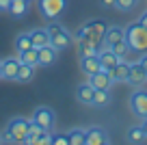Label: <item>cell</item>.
<instances>
[{
  "label": "cell",
  "mask_w": 147,
  "mask_h": 145,
  "mask_svg": "<svg viewBox=\"0 0 147 145\" xmlns=\"http://www.w3.org/2000/svg\"><path fill=\"white\" fill-rule=\"evenodd\" d=\"M141 126H143V130H145V134H147V117L143 119V123H141Z\"/></svg>",
  "instance_id": "836d02e7"
},
{
  "label": "cell",
  "mask_w": 147,
  "mask_h": 145,
  "mask_svg": "<svg viewBox=\"0 0 147 145\" xmlns=\"http://www.w3.org/2000/svg\"><path fill=\"white\" fill-rule=\"evenodd\" d=\"M52 143H54V145H69V136L56 132V134H52Z\"/></svg>",
  "instance_id": "f1b7e54d"
},
{
  "label": "cell",
  "mask_w": 147,
  "mask_h": 145,
  "mask_svg": "<svg viewBox=\"0 0 147 145\" xmlns=\"http://www.w3.org/2000/svg\"><path fill=\"white\" fill-rule=\"evenodd\" d=\"M89 82L93 85V89H110V87L115 85V80H113L108 69H100L97 74L89 76Z\"/></svg>",
  "instance_id": "9c48e42d"
},
{
  "label": "cell",
  "mask_w": 147,
  "mask_h": 145,
  "mask_svg": "<svg viewBox=\"0 0 147 145\" xmlns=\"http://www.w3.org/2000/svg\"><path fill=\"white\" fill-rule=\"evenodd\" d=\"M20 56H9V59L2 61V78L5 80H15L18 78V72H20Z\"/></svg>",
  "instance_id": "30bf717a"
},
{
  "label": "cell",
  "mask_w": 147,
  "mask_h": 145,
  "mask_svg": "<svg viewBox=\"0 0 147 145\" xmlns=\"http://www.w3.org/2000/svg\"><path fill=\"white\" fill-rule=\"evenodd\" d=\"M28 9H30V0H11L9 2V13L18 20L24 18L28 13Z\"/></svg>",
  "instance_id": "d6986e66"
},
{
  "label": "cell",
  "mask_w": 147,
  "mask_h": 145,
  "mask_svg": "<svg viewBox=\"0 0 147 145\" xmlns=\"http://www.w3.org/2000/svg\"><path fill=\"white\" fill-rule=\"evenodd\" d=\"M138 22H141L143 26L147 28V11H143V13H141V18H138Z\"/></svg>",
  "instance_id": "1f68e13d"
},
{
  "label": "cell",
  "mask_w": 147,
  "mask_h": 145,
  "mask_svg": "<svg viewBox=\"0 0 147 145\" xmlns=\"http://www.w3.org/2000/svg\"><path fill=\"white\" fill-rule=\"evenodd\" d=\"M48 33H50V43L54 45L59 52L67 50L69 45L74 43V35L63 26V24H56V22H50L48 24Z\"/></svg>",
  "instance_id": "277c9868"
},
{
  "label": "cell",
  "mask_w": 147,
  "mask_h": 145,
  "mask_svg": "<svg viewBox=\"0 0 147 145\" xmlns=\"http://www.w3.org/2000/svg\"><path fill=\"white\" fill-rule=\"evenodd\" d=\"M110 76L115 82H128V76H130V63L125 59H121L115 67L110 69Z\"/></svg>",
  "instance_id": "2e32d148"
},
{
  "label": "cell",
  "mask_w": 147,
  "mask_h": 145,
  "mask_svg": "<svg viewBox=\"0 0 147 145\" xmlns=\"http://www.w3.org/2000/svg\"><path fill=\"white\" fill-rule=\"evenodd\" d=\"M30 33V39H32V48H41V45H48L50 43V33L48 28H32Z\"/></svg>",
  "instance_id": "ac0fdd59"
},
{
  "label": "cell",
  "mask_w": 147,
  "mask_h": 145,
  "mask_svg": "<svg viewBox=\"0 0 147 145\" xmlns=\"http://www.w3.org/2000/svg\"><path fill=\"white\" fill-rule=\"evenodd\" d=\"M39 9L46 20H56L59 15L65 13L67 0H39Z\"/></svg>",
  "instance_id": "5b68a950"
},
{
  "label": "cell",
  "mask_w": 147,
  "mask_h": 145,
  "mask_svg": "<svg viewBox=\"0 0 147 145\" xmlns=\"http://www.w3.org/2000/svg\"><path fill=\"white\" fill-rule=\"evenodd\" d=\"M110 89H95V93H93V106L95 108H106V106L110 104Z\"/></svg>",
  "instance_id": "ffe728a7"
},
{
  "label": "cell",
  "mask_w": 147,
  "mask_h": 145,
  "mask_svg": "<svg viewBox=\"0 0 147 145\" xmlns=\"http://www.w3.org/2000/svg\"><path fill=\"white\" fill-rule=\"evenodd\" d=\"M0 143H2V136H0Z\"/></svg>",
  "instance_id": "d590c367"
},
{
  "label": "cell",
  "mask_w": 147,
  "mask_h": 145,
  "mask_svg": "<svg viewBox=\"0 0 147 145\" xmlns=\"http://www.w3.org/2000/svg\"><path fill=\"white\" fill-rule=\"evenodd\" d=\"M138 7V0H117L115 2V9L123 11V13H128V11H134Z\"/></svg>",
  "instance_id": "83f0119b"
},
{
  "label": "cell",
  "mask_w": 147,
  "mask_h": 145,
  "mask_svg": "<svg viewBox=\"0 0 147 145\" xmlns=\"http://www.w3.org/2000/svg\"><path fill=\"white\" fill-rule=\"evenodd\" d=\"M141 65H143V67H145V72H147V54H145V56H143V59H141Z\"/></svg>",
  "instance_id": "d6a6232c"
},
{
  "label": "cell",
  "mask_w": 147,
  "mask_h": 145,
  "mask_svg": "<svg viewBox=\"0 0 147 145\" xmlns=\"http://www.w3.org/2000/svg\"><path fill=\"white\" fill-rule=\"evenodd\" d=\"M130 110H132L134 117H138V119L147 117V91L145 89H136L130 95Z\"/></svg>",
  "instance_id": "8992f818"
},
{
  "label": "cell",
  "mask_w": 147,
  "mask_h": 145,
  "mask_svg": "<svg viewBox=\"0 0 147 145\" xmlns=\"http://www.w3.org/2000/svg\"><path fill=\"white\" fill-rule=\"evenodd\" d=\"M28 128H30V119H26V117L9 119V123L5 128L2 143H24L28 136Z\"/></svg>",
  "instance_id": "7a4b0ae2"
},
{
  "label": "cell",
  "mask_w": 147,
  "mask_h": 145,
  "mask_svg": "<svg viewBox=\"0 0 147 145\" xmlns=\"http://www.w3.org/2000/svg\"><path fill=\"white\" fill-rule=\"evenodd\" d=\"M69 145H84L87 141V128H74L69 130Z\"/></svg>",
  "instance_id": "d4e9b609"
},
{
  "label": "cell",
  "mask_w": 147,
  "mask_h": 145,
  "mask_svg": "<svg viewBox=\"0 0 147 145\" xmlns=\"http://www.w3.org/2000/svg\"><path fill=\"white\" fill-rule=\"evenodd\" d=\"M108 143H110V136L102 126L87 128V141H84V145H108Z\"/></svg>",
  "instance_id": "ba28073f"
},
{
  "label": "cell",
  "mask_w": 147,
  "mask_h": 145,
  "mask_svg": "<svg viewBox=\"0 0 147 145\" xmlns=\"http://www.w3.org/2000/svg\"><path fill=\"white\" fill-rule=\"evenodd\" d=\"M9 2H11V0H0V13L9 11Z\"/></svg>",
  "instance_id": "4dcf8cb0"
},
{
  "label": "cell",
  "mask_w": 147,
  "mask_h": 145,
  "mask_svg": "<svg viewBox=\"0 0 147 145\" xmlns=\"http://www.w3.org/2000/svg\"><path fill=\"white\" fill-rule=\"evenodd\" d=\"M125 141H128V143H143V141H147V134H145V130H143V126L128 128V132H125Z\"/></svg>",
  "instance_id": "7402d4cb"
},
{
  "label": "cell",
  "mask_w": 147,
  "mask_h": 145,
  "mask_svg": "<svg viewBox=\"0 0 147 145\" xmlns=\"http://www.w3.org/2000/svg\"><path fill=\"white\" fill-rule=\"evenodd\" d=\"M106 28H108V24H106L104 20H100V18L89 20V22H84L82 26L78 28V33L74 35V41H91L97 48H102V45H106V41H104Z\"/></svg>",
  "instance_id": "6da1fadb"
},
{
  "label": "cell",
  "mask_w": 147,
  "mask_h": 145,
  "mask_svg": "<svg viewBox=\"0 0 147 145\" xmlns=\"http://www.w3.org/2000/svg\"><path fill=\"white\" fill-rule=\"evenodd\" d=\"M123 39H125V28H121V26H108L106 28V35H104L106 45H115Z\"/></svg>",
  "instance_id": "e0dca14e"
},
{
  "label": "cell",
  "mask_w": 147,
  "mask_h": 145,
  "mask_svg": "<svg viewBox=\"0 0 147 145\" xmlns=\"http://www.w3.org/2000/svg\"><path fill=\"white\" fill-rule=\"evenodd\" d=\"M76 45H78L80 59H82V56H93V54H97V52L102 50V48H97V45L91 43V41H76Z\"/></svg>",
  "instance_id": "603a6c76"
},
{
  "label": "cell",
  "mask_w": 147,
  "mask_h": 145,
  "mask_svg": "<svg viewBox=\"0 0 147 145\" xmlns=\"http://www.w3.org/2000/svg\"><path fill=\"white\" fill-rule=\"evenodd\" d=\"M110 48H113V52H115V54L119 56V59H128V54L132 52L125 39H123V41H119V43H115V45H110Z\"/></svg>",
  "instance_id": "4316f807"
},
{
  "label": "cell",
  "mask_w": 147,
  "mask_h": 145,
  "mask_svg": "<svg viewBox=\"0 0 147 145\" xmlns=\"http://www.w3.org/2000/svg\"><path fill=\"white\" fill-rule=\"evenodd\" d=\"M13 45H15V52H18V54H22V52L30 50V48H32V39H30V33H20V35L15 37Z\"/></svg>",
  "instance_id": "44dd1931"
},
{
  "label": "cell",
  "mask_w": 147,
  "mask_h": 145,
  "mask_svg": "<svg viewBox=\"0 0 147 145\" xmlns=\"http://www.w3.org/2000/svg\"><path fill=\"white\" fill-rule=\"evenodd\" d=\"M35 78V65H28V63H22L20 65V72H18V82H30Z\"/></svg>",
  "instance_id": "cb8c5ba5"
},
{
  "label": "cell",
  "mask_w": 147,
  "mask_h": 145,
  "mask_svg": "<svg viewBox=\"0 0 147 145\" xmlns=\"http://www.w3.org/2000/svg\"><path fill=\"white\" fill-rule=\"evenodd\" d=\"M93 93H95V89H93L91 82H80L76 87V98L84 106H93Z\"/></svg>",
  "instance_id": "5bb4252c"
},
{
  "label": "cell",
  "mask_w": 147,
  "mask_h": 145,
  "mask_svg": "<svg viewBox=\"0 0 147 145\" xmlns=\"http://www.w3.org/2000/svg\"><path fill=\"white\" fill-rule=\"evenodd\" d=\"M115 2H117V0H100V7H102V9H113Z\"/></svg>",
  "instance_id": "f546056e"
},
{
  "label": "cell",
  "mask_w": 147,
  "mask_h": 145,
  "mask_svg": "<svg viewBox=\"0 0 147 145\" xmlns=\"http://www.w3.org/2000/svg\"><path fill=\"white\" fill-rule=\"evenodd\" d=\"M56 56H59V50H56L52 43L41 45V48H39V67H50V65H54Z\"/></svg>",
  "instance_id": "4fadbf2b"
},
{
  "label": "cell",
  "mask_w": 147,
  "mask_h": 145,
  "mask_svg": "<svg viewBox=\"0 0 147 145\" xmlns=\"http://www.w3.org/2000/svg\"><path fill=\"white\" fill-rule=\"evenodd\" d=\"M20 56V61L22 63H28V65H39V48H30V50H26V52H22V54H18Z\"/></svg>",
  "instance_id": "484cf974"
},
{
  "label": "cell",
  "mask_w": 147,
  "mask_h": 145,
  "mask_svg": "<svg viewBox=\"0 0 147 145\" xmlns=\"http://www.w3.org/2000/svg\"><path fill=\"white\" fill-rule=\"evenodd\" d=\"M128 82L134 87H141L147 82V72L145 67L141 65V61H136V63H130V76H128Z\"/></svg>",
  "instance_id": "7c38bea8"
},
{
  "label": "cell",
  "mask_w": 147,
  "mask_h": 145,
  "mask_svg": "<svg viewBox=\"0 0 147 145\" xmlns=\"http://www.w3.org/2000/svg\"><path fill=\"white\" fill-rule=\"evenodd\" d=\"M0 80H2V61H0Z\"/></svg>",
  "instance_id": "e575fe53"
},
{
  "label": "cell",
  "mask_w": 147,
  "mask_h": 145,
  "mask_svg": "<svg viewBox=\"0 0 147 145\" xmlns=\"http://www.w3.org/2000/svg\"><path fill=\"white\" fill-rule=\"evenodd\" d=\"M125 41L132 52H147V28L141 22H132L125 26Z\"/></svg>",
  "instance_id": "3957f363"
},
{
  "label": "cell",
  "mask_w": 147,
  "mask_h": 145,
  "mask_svg": "<svg viewBox=\"0 0 147 145\" xmlns=\"http://www.w3.org/2000/svg\"><path fill=\"white\" fill-rule=\"evenodd\" d=\"M100 69H104V67H102L100 56H97V54H93V56H82V59H80V72H82L87 78L93 76V74H97Z\"/></svg>",
  "instance_id": "8fae6325"
},
{
  "label": "cell",
  "mask_w": 147,
  "mask_h": 145,
  "mask_svg": "<svg viewBox=\"0 0 147 145\" xmlns=\"http://www.w3.org/2000/svg\"><path fill=\"white\" fill-rule=\"evenodd\" d=\"M97 56H100V63H102V67H104V69H108V72H110V69H113V67H115V65L121 61L119 56H117L115 52H113V48H110V45L102 48V50L97 52Z\"/></svg>",
  "instance_id": "9a60e30c"
},
{
  "label": "cell",
  "mask_w": 147,
  "mask_h": 145,
  "mask_svg": "<svg viewBox=\"0 0 147 145\" xmlns=\"http://www.w3.org/2000/svg\"><path fill=\"white\" fill-rule=\"evenodd\" d=\"M30 119H32L35 123H39V126H41L43 130L52 132V128H54V119H56V115H54V110H52L50 106H37Z\"/></svg>",
  "instance_id": "52a82bcc"
}]
</instances>
